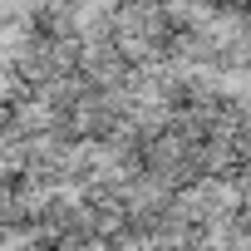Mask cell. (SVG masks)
<instances>
[{
    "label": "cell",
    "instance_id": "1",
    "mask_svg": "<svg viewBox=\"0 0 251 251\" xmlns=\"http://www.w3.org/2000/svg\"><path fill=\"white\" fill-rule=\"evenodd\" d=\"M217 197H222V187H212V182H202V207H212V202H217ZM192 207H197V197H192V192H187V197H182V202H177V217H187V212H192ZM197 217H202V212H197Z\"/></svg>",
    "mask_w": 251,
    "mask_h": 251
}]
</instances>
